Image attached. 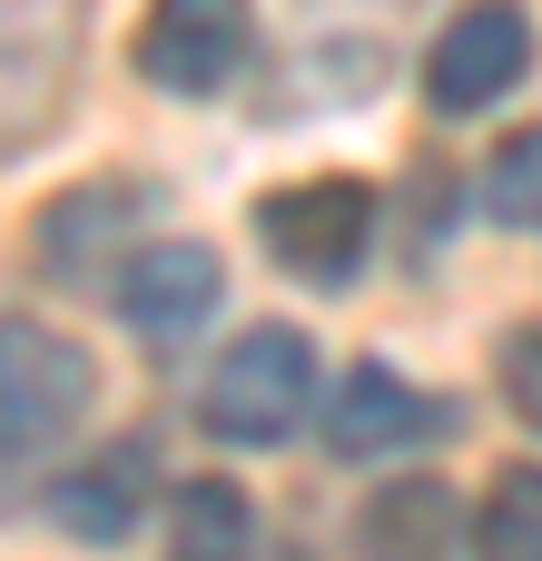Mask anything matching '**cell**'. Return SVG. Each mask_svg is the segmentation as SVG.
I'll list each match as a JSON object with an SVG mask.
<instances>
[{
    "label": "cell",
    "instance_id": "4fadbf2b",
    "mask_svg": "<svg viewBox=\"0 0 542 561\" xmlns=\"http://www.w3.org/2000/svg\"><path fill=\"white\" fill-rule=\"evenodd\" d=\"M484 207H494L504 227H542V118H533V128H513V138L494 148V168H484Z\"/></svg>",
    "mask_w": 542,
    "mask_h": 561
},
{
    "label": "cell",
    "instance_id": "8992f818",
    "mask_svg": "<svg viewBox=\"0 0 542 561\" xmlns=\"http://www.w3.org/2000/svg\"><path fill=\"white\" fill-rule=\"evenodd\" d=\"M257 49L247 0H148L138 20V79L168 99H217Z\"/></svg>",
    "mask_w": 542,
    "mask_h": 561
},
{
    "label": "cell",
    "instance_id": "7c38bea8",
    "mask_svg": "<svg viewBox=\"0 0 542 561\" xmlns=\"http://www.w3.org/2000/svg\"><path fill=\"white\" fill-rule=\"evenodd\" d=\"M474 561H542V463H504L484 513H474Z\"/></svg>",
    "mask_w": 542,
    "mask_h": 561
},
{
    "label": "cell",
    "instance_id": "30bf717a",
    "mask_svg": "<svg viewBox=\"0 0 542 561\" xmlns=\"http://www.w3.org/2000/svg\"><path fill=\"white\" fill-rule=\"evenodd\" d=\"M138 503H148V444H109L79 473H59V493H49V513H59L69 542H118L138 523Z\"/></svg>",
    "mask_w": 542,
    "mask_h": 561
},
{
    "label": "cell",
    "instance_id": "9c48e42d",
    "mask_svg": "<svg viewBox=\"0 0 542 561\" xmlns=\"http://www.w3.org/2000/svg\"><path fill=\"white\" fill-rule=\"evenodd\" d=\"M464 552V503L444 473H395L355 513V561H454Z\"/></svg>",
    "mask_w": 542,
    "mask_h": 561
},
{
    "label": "cell",
    "instance_id": "52a82bcc",
    "mask_svg": "<svg viewBox=\"0 0 542 561\" xmlns=\"http://www.w3.org/2000/svg\"><path fill=\"white\" fill-rule=\"evenodd\" d=\"M118 316H128V335L138 345H188L207 316H217V296H227V266H217V247L207 237H148L128 266H118Z\"/></svg>",
    "mask_w": 542,
    "mask_h": 561
},
{
    "label": "cell",
    "instance_id": "6da1fadb",
    "mask_svg": "<svg viewBox=\"0 0 542 561\" xmlns=\"http://www.w3.org/2000/svg\"><path fill=\"white\" fill-rule=\"evenodd\" d=\"M316 345L296 335V325H247L217 365H207V394H197V424L217 434V444H237V454H257V444H286L306 414H316Z\"/></svg>",
    "mask_w": 542,
    "mask_h": 561
},
{
    "label": "cell",
    "instance_id": "277c9868",
    "mask_svg": "<svg viewBox=\"0 0 542 561\" xmlns=\"http://www.w3.org/2000/svg\"><path fill=\"white\" fill-rule=\"evenodd\" d=\"M79 30H89V0H0V158L59 118Z\"/></svg>",
    "mask_w": 542,
    "mask_h": 561
},
{
    "label": "cell",
    "instance_id": "5bb4252c",
    "mask_svg": "<svg viewBox=\"0 0 542 561\" xmlns=\"http://www.w3.org/2000/svg\"><path fill=\"white\" fill-rule=\"evenodd\" d=\"M504 404L542 434V325H523V335L504 345Z\"/></svg>",
    "mask_w": 542,
    "mask_h": 561
},
{
    "label": "cell",
    "instance_id": "5b68a950",
    "mask_svg": "<svg viewBox=\"0 0 542 561\" xmlns=\"http://www.w3.org/2000/svg\"><path fill=\"white\" fill-rule=\"evenodd\" d=\"M523 69H533V10L523 0H464L425 49V99L444 118H474L504 89H523Z\"/></svg>",
    "mask_w": 542,
    "mask_h": 561
},
{
    "label": "cell",
    "instance_id": "3957f363",
    "mask_svg": "<svg viewBox=\"0 0 542 561\" xmlns=\"http://www.w3.org/2000/svg\"><path fill=\"white\" fill-rule=\"evenodd\" d=\"M257 237L296 286H346L375 247V187L365 178H296L257 207Z\"/></svg>",
    "mask_w": 542,
    "mask_h": 561
},
{
    "label": "cell",
    "instance_id": "8fae6325",
    "mask_svg": "<svg viewBox=\"0 0 542 561\" xmlns=\"http://www.w3.org/2000/svg\"><path fill=\"white\" fill-rule=\"evenodd\" d=\"M168 561H257V513L227 473H197L178 483L168 503Z\"/></svg>",
    "mask_w": 542,
    "mask_h": 561
},
{
    "label": "cell",
    "instance_id": "7a4b0ae2",
    "mask_svg": "<svg viewBox=\"0 0 542 561\" xmlns=\"http://www.w3.org/2000/svg\"><path fill=\"white\" fill-rule=\"evenodd\" d=\"M99 394V365L79 335L39 325V316H0V454H39L59 444Z\"/></svg>",
    "mask_w": 542,
    "mask_h": 561
},
{
    "label": "cell",
    "instance_id": "ba28073f",
    "mask_svg": "<svg viewBox=\"0 0 542 561\" xmlns=\"http://www.w3.org/2000/svg\"><path fill=\"white\" fill-rule=\"evenodd\" d=\"M434 434H454V414L425 404L395 365H346V385H336V404H326L336 463H385V454H415V444H434Z\"/></svg>",
    "mask_w": 542,
    "mask_h": 561
}]
</instances>
